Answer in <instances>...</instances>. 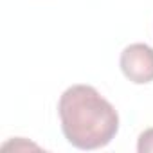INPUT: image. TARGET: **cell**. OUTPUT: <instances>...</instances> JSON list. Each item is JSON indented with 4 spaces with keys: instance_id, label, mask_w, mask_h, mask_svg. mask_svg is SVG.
Wrapping results in <instances>:
<instances>
[{
    "instance_id": "cell-1",
    "label": "cell",
    "mask_w": 153,
    "mask_h": 153,
    "mask_svg": "<svg viewBox=\"0 0 153 153\" xmlns=\"http://www.w3.org/2000/svg\"><path fill=\"white\" fill-rule=\"evenodd\" d=\"M61 131L78 149H99L112 142L119 130V114L90 85L68 87L58 103Z\"/></svg>"
},
{
    "instance_id": "cell-2",
    "label": "cell",
    "mask_w": 153,
    "mask_h": 153,
    "mask_svg": "<svg viewBox=\"0 0 153 153\" xmlns=\"http://www.w3.org/2000/svg\"><path fill=\"white\" fill-rule=\"evenodd\" d=\"M119 67L124 78L135 85L153 81V47L146 43H131L124 47L119 58Z\"/></svg>"
},
{
    "instance_id": "cell-3",
    "label": "cell",
    "mask_w": 153,
    "mask_h": 153,
    "mask_svg": "<svg viewBox=\"0 0 153 153\" xmlns=\"http://www.w3.org/2000/svg\"><path fill=\"white\" fill-rule=\"evenodd\" d=\"M137 151L139 153H153V128H148L139 135Z\"/></svg>"
}]
</instances>
